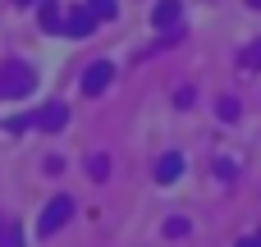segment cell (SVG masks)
<instances>
[{
  "label": "cell",
  "instance_id": "1",
  "mask_svg": "<svg viewBox=\"0 0 261 247\" xmlns=\"http://www.w3.org/2000/svg\"><path fill=\"white\" fill-rule=\"evenodd\" d=\"M32 87H37V73H32L28 64L14 60V64L0 69V101H18V96H28Z\"/></svg>",
  "mask_w": 261,
  "mask_h": 247
},
{
  "label": "cell",
  "instance_id": "2",
  "mask_svg": "<svg viewBox=\"0 0 261 247\" xmlns=\"http://www.w3.org/2000/svg\"><path fill=\"white\" fill-rule=\"evenodd\" d=\"M69 215H73V197H55V202L41 211L37 234H55V229H64V225H69Z\"/></svg>",
  "mask_w": 261,
  "mask_h": 247
},
{
  "label": "cell",
  "instance_id": "3",
  "mask_svg": "<svg viewBox=\"0 0 261 247\" xmlns=\"http://www.w3.org/2000/svg\"><path fill=\"white\" fill-rule=\"evenodd\" d=\"M110 78H115V64H110V60H96V64H87V73H83V92H87V96H101V92L110 87Z\"/></svg>",
  "mask_w": 261,
  "mask_h": 247
},
{
  "label": "cell",
  "instance_id": "4",
  "mask_svg": "<svg viewBox=\"0 0 261 247\" xmlns=\"http://www.w3.org/2000/svg\"><path fill=\"white\" fill-rule=\"evenodd\" d=\"M28 124H37L41 133H60L64 124H69V105H60V101H50V105H41Z\"/></svg>",
  "mask_w": 261,
  "mask_h": 247
},
{
  "label": "cell",
  "instance_id": "5",
  "mask_svg": "<svg viewBox=\"0 0 261 247\" xmlns=\"http://www.w3.org/2000/svg\"><path fill=\"white\" fill-rule=\"evenodd\" d=\"M60 28H64L69 37H92V28H96V14H92L87 5H78V9H69V14L60 18Z\"/></svg>",
  "mask_w": 261,
  "mask_h": 247
},
{
  "label": "cell",
  "instance_id": "6",
  "mask_svg": "<svg viewBox=\"0 0 261 247\" xmlns=\"http://www.w3.org/2000/svg\"><path fill=\"white\" fill-rule=\"evenodd\" d=\"M179 174H184V156H179V151H165V156L156 160V179H161V183H174Z\"/></svg>",
  "mask_w": 261,
  "mask_h": 247
},
{
  "label": "cell",
  "instance_id": "7",
  "mask_svg": "<svg viewBox=\"0 0 261 247\" xmlns=\"http://www.w3.org/2000/svg\"><path fill=\"white\" fill-rule=\"evenodd\" d=\"M151 23H156V28H174V23H179V0H161V5L151 9Z\"/></svg>",
  "mask_w": 261,
  "mask_h": 247
},
{
  "label": "cell",
  "instance_id": "8",
  "mask_svg": "<svg viewBox=\"0 0 261 247\" xmlns=\"http://www.w3.org/2000/svg\"><path fill=\"white\" fill-rule=\"evenodd\" d=\"M60 18H64L60 5H55V0H41V28H46V32H60Z\"/></svg>",
  "mask_w": 261,
  "mask_h": 247
},
{
  "label": "cell",
  "instance_id": "9",
  "mask_svg": "<svg viewBox=\"0 0 261 247\" xmlns=\"http://www.w3.org/2000/svg\"><path fill=\"white\" fill-rule=\"evenodd\" d=\"M239 69H261V41H252V46L239 50Z\"/></svg>",
  "mask_w": 261,
  "mask_h": 247
},
{
  "label": "cell",
  "instance_id": "10",
  "mask_svg": "<svg viewBox=\"0 0 261 247\" xmlns=\"http://www.w3.org/2000/svg\"><path fill=\"white\" fill-rule=\"evenodd\" d=\"M0 247H23V234H18V225H14V220H5V225H0Z\"/></svg>",
  "mask_w": 261,
  "mask_h": 247
},
{
  "label": "cell",
  "instance_id": "11",
  "mask_svg": "<svg viewBox=\"0 0 261 247\" xmlns=\"http://www.w3.org/2000/svg\"><path fill=\"white\" fill-rule=\"evenodd\" d=\"M87 9H92L96 18H115V14H119V5H115V0H87Z\"/></svg>",
  "mask_w": 261,
  "mask_h": 247
},
{
  "label": "cell",
  "instance_id": "12",
  "mask_svg": "<svg viewBox=\"0 0 261 247\" xmlns=\"http://www.w3.org/2000/svg\"><path fill=\"white\" fill-rule=\"evenodd\" d=\"M188 229H193V225H188L184 215H174V220H165V234H170V238H188Z\"/></svg>",
  "mask_w": 261,
  "mask_h": 247
},
{
  "label": "cell",
  "instance_id": "13",
  "mask_svg": "<svg viewBox=\"0 0 261 247\" xmlns=\"http://www.w3.org/2000/svg\"><path fill=\"white\" fill-rule=\"evenodd\" d=\"M87 174H92V179H106V174H110V160H106V156H92V160H87Z\"/></svg>",
  "mask_w": 261,
  "mask_h": 247
},
{
  "label": "cell",
  "instance_id": "14",
  "mask_svg": "<svg viewBox=\"0 0 261 247\" xmlns=\"http://www.w3.org/2000/svg\"><path fill=\"white\" fill-rule=\"evenodd\" d=\"M216 110H220V119H225V124H234V119H239V101H229V96H225Z\"/></svg>",
  "mask_w": 261,
  "mask_h": 247
},
{
  "label": "cell",
  "instance_id": "15",
  "mask_svg": "<svg viewBox=\"0 0 261 247\" xmlns=\"http://www.w3.org/2000/svg\"><path fill=\"white\" fill-rule=\"evenodd\" d=\"M239 247H261V234L257 238H239Z\"/></svg>",
  "mask_w": 261,
  "mask_h": 247
},
{
  "label": "cell",
  "instance_id": "16",
  "mask_svg": "<svg viewBox=\"0 0 261 247\" xmlns=\"http://www.w3.org/2000/svg\"><path fill=\"white\" fill-rule=\"evenodd\" d=\"M14 5H32V0H14Z\"/></svg>",
  "mask_w": 261,
  "mask_h": 247
},
{
  "label": "cell",
  "instance_id": "17",
  "mask_svg": "<svg viewBox=\"0 0 261 247\" xmlns=\"http://www.w3.org/2000/svg\"><path fill=\"white\" fill-rule=\"evenodd\" d=\"M248 5H257V9H261V0H248Z\"/></svg>",
  "mask_w": 261,
  "mask_h": 247
}]
</instances>
